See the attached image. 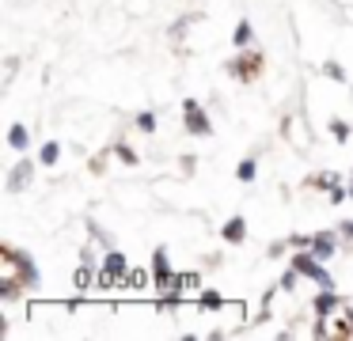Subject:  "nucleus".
<instances>
[{"label": "nucleus", "mask_w": 353, "mask_h": 341, "mask_svg": "<svg viewBox=\"0 0 353 341\" xmlns=\"http://www.w3.org/2000/svg\"><path fill=\"white\" fill-rule=\"evenodd\" d=\"M296 269L304 273V277H315V280H319L323 288H330V277H327V273H323L319 265L312 262V254H300V258H296Z\"/></svg>", "instance_id": "1"}, {"label": "nucleus", "mask_w": 353, "mask_h": 341, "mask_svg": "<svg viewBox=\"0 0 353 341\" xmlns=\"http://www.w3.org/2000/svg\"><path fill=\"white\" fill-rule=\"evenodd\" d=\"M27 178H31V163H19L16 171H12V178H8V189H12V194H19V189L27 186Z\"/></svg>", "instance_id": "4"}, {"label": "nucleus", "mask_w": 353, "mask_h": 341, "mask_svg": "<svg viewBox=\"0 0 353 341\" xmlns=\"http://www.w3.org/2000/svg\"><path fill=\"white\" fill-rule=\"evenodd\" d=\"M327 76H334V80H345L342 65H334V61H330V65H327Z\"/></svg>", "instance_id": "13"}, {"label": "nucleus", "mask_w": 353, "mask_h": 341, "mask_svg": "<svg viewBox=\"0 0 353 341\" xmlns=\"http://www.w3.org/2000/svg\"><path fill=\"white\" fill-rule=\"evenodd\" d=\"M137 121H141V129H156V118H152V114H141Z\"/></svg>", "instance_id": "14"}, {"label": "nucleus", "mask_w": 353, "mask_h": 341, "mask_svg": "<svg viewBox=\"0 0 353 341\" xmlns=\"http://www.w3.org/2000/svg\"><path fill=\"white\" fill-rule=\"evenodd\" d=\"M315 307H319V311H330V307H334V296H330V292H323V296H319V303H315Z\"/></svg>", "instance_id": "11"}, {"label": "nucleus", "mask_w": 353, "mask_h": 341, "mask_svg": "<svg viewBox=\"0 0 353 341\" xmlns=\"http://www.w3.org/2000/svg\"><path fill=\"white\" fill-rule=\"evenodd\" d=\"M57 159V144H46V148H42V163H54Z\"/></svg>", "instance_id": "10"}, {"label": "nucleus", "mask_w": 353, "mask_h": 341, "mask_svg": "<svg viewBox=\"0 0 353 341\" xmlns=\"http://www.w3.org/2000/svg\"><path fill=\"white\" fill-rule=\"evenodd\" d=\"M247 42H251V23L243 19V23H239V27H236V45H239V50H243Z\"/></svg>", "instance_id": "8"}, {"label": "nucleus", "mask_w": 353, "mask_h": 341, "mask_svg": "<svg viewBox=\"0 0 353 341\" xmlns=\"http://www.w3.org/2000/svg\"><path fill=\"white\" fill-rule=\"evenodd\" d=\"M186 121H190V133H205V129H209V121L201 118L198 103H186Z\"/></svg>", "instance_id": "3"}, {"label": "nucleus", "mask_w": 353, "mask_h": 341, "mask_svg": "<svg viewBox=\"0 0 353 341\" xmlns=\"http://www.w3.org/2000/svg\"><path fill=\"white\" fill-rule=\"evenodd\" d=\"M315 254H319V258H330V254H334V242H330V235H319V239H315Z\"/></svg>", "instance_id": "7"}, {"label": "nucleus", "mask_w": 353, "mask_h": 341, "mask_svg": "<svg viewBox=\"0 0 353 341\" xmlns=\"http://www.w3.org/2000/svg\"><path fill=\"white\" fill-rule=\"evenodd\" d=\"M8 141H12V148H23V144H27V129L23 125H12Z\"/></svg>", "instance_id": "9"}, {"label": "nucleus", "mask_w": 353, "mask_h": 341, "mask_svg": "<svg viewBox=\"0 0 353 341\" xmlns=\"http://www.w3.org/2000/svg\"><path fill=\"white\" fill-rule=\"evenodd\" d=\"M236 174H239L243 182H247V178H254V163H239V171H236Z\"/></svg>", "instance_id": "12"}, {"label": "nucleus", "mask_w": 353, "mask_h": 341, "mask_svg": "<svg viewBox=\"0 0 353 341\" xmlns=\"http://www.w3.org/2000/svg\"><path fill=\"white\" fill-rule=\"evenodd\" d=\"M342 231H345V239L353 242V224H342Z\"/></svg>", "instance_id": "15"}, {"label": "nucleus", "mask_w": 353, "mask_h": 341, "mask_svg": "<svg viewBox=\"0 0 353 341\" xmlns=\"http://www.w3.org/2000/svg\"><path fill=\"white\" fill-rule=\"evenodd\" d=\"M156 280H160V288L171 285V273H168V262H163V250L156 254Z\"/></svg>", "instance_id": "6"}, {"label": "nucleus", "mask_w": 353, "mask_h": 341, "mask_svg": "<svg viewBox=\"0 0 353 341\" xmlns=\"http://www.w3.org/2000/svg\"><path fill=\"white\" fill-rule=\"evenodd\" d=\"M243 235H247V224H243V220H228V227H224V239H228V242H239V239H243Z\"/></svg>", "instance_id": "5"}, {"label": "nucleus", "mask_w": 353, "mask_h": 341, "mask_svg": "<svg viewBox=\"0 0 353 341\" xmlns=\"http://www.w3.org/2000/svg\"><path fill=\"white\" fill-rule=\"evenodd\" d=\"M125 273V258L122 254H107V273H103V285H114Z\"/></svg>", "instance_id": "2"}]
</instances>
